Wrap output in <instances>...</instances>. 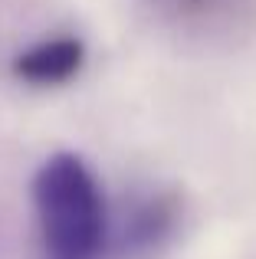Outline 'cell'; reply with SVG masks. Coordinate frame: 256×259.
<instances>
[{"label": "cell", "instance_id": "2", "mask_svg": "<svg viewBox=\"0 0 256 259\" xmlns=\"http://www.w3.org/2000/svg\"><path fill=\"white\" fill-rule=\"evenodd\" d=\"M86 63V46L76 36H59L36 43L13 59V76L30 85H63L79 76Z\"/></svg>", "mask_w": 256, "mask_h": 259}, {"label": "cell", "instance_id": "1", "mask_svg": "<svg viewBox=\"0 0 256 259\" xmlns=\"http://www.w3.org/2000/svg\"><path fill=\"white\" fill-rule=\"evenodd\" d=\"M39 240L46 259H99L109 243L105 197L82 158L59 151L33 177Z\"/></svg>", "mask_w": 256, "mask_h": 259}, {"label": "cell", "instance_id": "3", "mask_svg": "<svg viewBox=\"0 0 256 259\" xmlns=\"http://www.w3.org/2000/svg\"><path fill=\"white\" fill-rule=\"evenodd\" d=\"M174 227V203L164 197L145 200L132 213V220L122 230V246L128 249H151L161 243V236H167Z\"/></svg>", "mask_w": 256, "mask_h": 259}]
</instances>
